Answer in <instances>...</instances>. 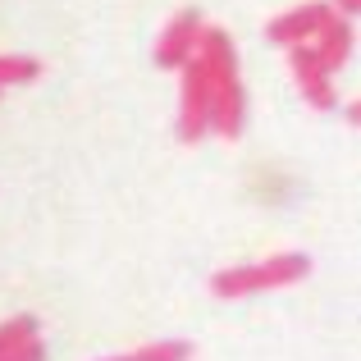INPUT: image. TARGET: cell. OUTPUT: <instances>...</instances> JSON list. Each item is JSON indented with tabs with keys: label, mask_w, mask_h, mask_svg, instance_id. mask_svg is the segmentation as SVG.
I'll return each instance as SVG.
<instances>
[{
	"label": "cell",
	"mask_w": 361,
	"mask_h": 361,
	"mask_svg": "<svg viewBox=\"0 0 361 361\" xmlns=\"http://www.w3.org/2000/svg\"><path fill=\"white\" fill-rule=\"evenodd\" d=\"M197 60L206 69L211 82V128L220 137H243L247 123V92H243V73H238V51H233V37L224 27H202L197 37Z\"/></svg>",
	"instance_id": "obj_1"
},
{
	"label": "cell",
	"mask_w": 361,
	"mask_h": 361,
	"mask_svg": "<svg viewBox=\"0 0 361 361\" xmlns=\"http://www.w3.org/2000/svg\"><path fill=\"white\" fill-rule=\"evenodd\" d=\"M288 64H293V78H298L302 97H307L311 110H334L338 106V92H334V73L316 60L307 42H293L288 46Z\"/></svg>",
	"instance_id": "obj_4"
},
{
	"label": "cell",
	"mask_w": 361,
	"mask_h": 361,
	"mask_svg": "<svg viewBox=\"0 0 361 361\" xmlns=\"http://www.w3.org/2000/svg\"><path fill=\"white\" fill-rule=\"evenodd\" d=\"M133 361H192V343L188 338H160V343H142Z\"/></svg>",
	"instance_id": "obj_9"
},
{
	"label": "cell",
	"mask_w": 361,
	"mask_h": 361,
	"mask_svg": "<svg viewBox=\"0 0 361 361\" xmlns=\"http://www.w3.org/2000/svg\"><path fill=\"white\" fill-rule=\"evenodd\" d=\"M106 361H133V353H128V357H106Z\"/></svg>",
	"instance_id": "obj_13"
},
{
	"label": "cell",
	"mask_w": 361,
	"mask_h": 361,
	"mask_svg": "<svg viewBox=\"0 0 361 361\" xmlns=\"http://www.w3.org/2000/svg\"><path fill=\"white\" fill-rule=\"evenodd\" d=\"M202 9H178L174 18L165 23V32H160L156 42V64L160 69H178V64L188 60V55L197 51V37H202Z\"/></svg>",
	"instance_id": "obj_5"
},
{
	"label": "cell",
	"mask_w": 361,
	"mask_h": 361,
	"mask_svg": "<svg viewBox=\"0 0 361 361\" xmlns=\"http://www.w3.org/2000/svg\"><path fill=\"white\" fill-rule=\"evenodd\" d=\"M0 92H5V87H0Z\"/></svg>",
	"instance_id": "obj_14"
},
{
	"label": "cell",
	"mask_w": 361,
	"mask_h": 361,
	"mask_svg": "<svg viewBox=\"0 0 361 361\" xmlns=\"http://www.w3.org/2000/svg\"><path fill=\"white\" fill-rule=\"evenodd\" d=\"M361 9V0H334V14H343V18H353Z\"/></svg>",
	"instance_id": "obj_12"
},
{
	"label": "cell",
	"mask_w": 361,
	"mask_h": 361,
	"mask_svg": "<svg viewBox=\"0 0 361 361\" xmlns=\"http://www.w3.org/2000/svg\"><path fill=\"white\" fill-rule=\"evenodd\" d=\"M27 334H37V320L32 316H14V320H5V325H0V361H5V353L14 343H23Z\"/></svg>",
	"instance_id": "obj_10"
},
{
	"label": "cell",
	"mask_w": 361,
	"mask_h": 361,
	"mask_svg": "<svg viewBox=\"0 0 361 361\" xmlns=\"http://www.w3.org/2000/svg\"><path fill=\"white\" fill-rule=\"evenodd\" d=\"M183 73V101H178V137L183 142H202L211 133V82H206V69L197 55H188L178 64Z\"/></svg>",
	"instance_id": "obj_3"
},
{
	"label": "cell",
	"mask_w": 361,
	"mask_h": 361,
	"mask_svg": "<svg viewBox=\"0 0 361 361\" xmlns=\"http://www.w3.org/2000/svg\"><path fill=\"white\" fill-rule=\"evenodd\" d=\"M32 78H42V64L32 55H0V87H23Z\"/></svg>",
	"instance_id": "obj_8"
},
{
	"label": "cell",
	"mask_w": 361,
	"mask_h": 361,
	"mask_svg": "<svg viewBox=\"0 0 361 361\" xmlns=\"http://www.w3.org/2000/svg\"><path fill=\"white\" fill-rule=\"evenodd\" d=\"M329 14H334V5H325V0H311V5H298V9H288V14L270 18V23H265V37H270L274 46L311 42V37H316V27L325 23Z\"/></svg>",
	"instance_id": "obj_6"
},
{
	"label": "cell",
	"mask_w": 361,
	"mask_h": 361,
	"mask_svg": "<svg viewBox=\"0 0 361 361\" xmlns=\"http://www.w3.org/2000/svg\"><path fill=\"white\" fill-rule=\"evenodd\" d=\"M307 274H311V256L307 252H279V256H270V261L220 270L211 279V293H215V298H252V293L288 288V283L307 279Z\"/></svg>",
	"instance_id": "obj_2"
},
{
	"label": "cell",
	"mask_w": 361,
	"mask_h": 361,
	"mask_svg": "<svg viewBox=\"0 0 361 361\" xmlns=\"http://www.w3.org/2000/svg\"><path fill=\"white\" fill-rule=\"evenodd\" d=\"M311 51H316V60L325 64L329 73L343 69L348 55H353V23H348L343 14H329L325 23L316 27V46H311Z\"/></svg>",
	"instance_id": "obj_7"
},
{
	"label": "cell",
	"mask_w": 361,
	"mask_h": 361,
	"mask_svg": "<svg viewBox=\"0 0 361 361\" xmlns=\"http://www.w3.org/2000/svg\"><path fill=\"white\" fill-rule=\"evenodd\" d=\"M5 361H46V343H42L37 334H27L23 343H14V348L5 353Z\"/></svg>",
	"instance_id": "obj_11"
}]
</instances>
